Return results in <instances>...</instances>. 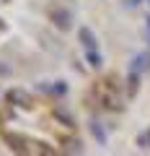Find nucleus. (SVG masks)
Here are the masks:
<instances>
[{
    "label": "nucleus",
    "mask_w": 150,
    "mask_h": 156,
    "mask_svg": "<svg viewBox=\"0 0 150 156\" xmlns=\"http://www.w3.org/2000/svg\"><path fill=\"white\" fill-rule=\"evenodd\" d=\"M137 143L142 146V148H150V130H145V133H140V138H137Z\"/></svg>",
    "instance_id": "9"
},
{
    "label": "nucleus",
    "mask_w": 150,
    "mask_h": 156,
    "mask_svg": "<svg viewBox=\"0 0 150 156\" xmlns=\"http://www.w3.org/2000/svg\"><path fill=\"white\" fill-rule=\"evenodd\" d=\"M0 135L16 154H60L75 138V122L57 104L16 89L0 101Z\"/></svg>",
    "instance_id": "1"
},
{
    "label": "nucleus",
    "mask_w": 150,
    "mask_h": 156,
    "mask_svg": "<svg viewBox=\"0 0 150 156\" xmlns=\"http://www.w3.org/2000/svg\"><path fill=\"white\" fill-rule=\"evenodd\" d=\"M49 16H52V21H55L62 31H65V29H70V21H72V18H70V11H65L62 5H55V8L49 11Z\"/></svg>",
    "instance_id": "3"
},
{
    "label": "nucleus",
    "mask_w": 150,
    "mask_h": 156,
    "mask_svg": "<svg viewBox=\"0 0 150 156\" xmlns=\"http://www.w3.org/2000/svg\"><path fill=\"white\" fill-rule=\"evenodd\" d=\"M148 26H150V16H148Z\"/></svg>",
    "instance_id": "11"
},
{
    "label": "nucleus",
    "mask_w": 150,
    "mask_h": 156,
    "mask_svg": "<svg viewBox=\"0 0 150 156\" xmlns=\"http://www.w3.org/2000/svg\"><path fill=\"white\" fill-rule=\"evenodd\" d=\"M91 130H93V135H96V140H98V143H106V133L98 128V122H93V128H91Z\"/></svg>",
    "instance_id": "7"
},
{
    "label": "nucleus",
    "mask_w": 150,
    "mask_h": 156,
    "mask_svg": "<svg viewBox=\"0 0 150 156\" xmlns=\"http://www.w3.org/2000/svg\"><path fill=\"white\" fill-rule=\"evenodd\" d=\"M150 68V55H137L135 57V65H132V70H148Z\"/></svg>",
    "instance_id": "5"
},
{
    "label": "nucleus",
    "mask_w": 150,
    "mask_h": 156,
    "mask_svg": "<svg viewBox=\"0 0 150 156\" xmlns=\"http://www.w3.org/2000/svg\"><path fill=\"white\" fill-rule=\"evenodd\" d=\"M88 62H91L93 68H98V65H101V55H98L96 50H88Z\"/></svg>",
    "instance_id": "8"
},
{
    "label": "nucleus",
    "mask_w": 150,
    "mask_h": 156,
    "mask_svg": "<svg viewBox=\"0 0 150 156\" xmlns=\"http://www.w3.org/2000/svg\"><path fill=\"white\" fill-rule=\"evenodd\" d=\"M0 76H8V68L5 65H0Z\"/></svg>",
    "instance_id": "10"
},
{
    "label": "nucleus",
    "mask_w": 150,
    "mask_h": 156,
    "mask_svg": "<svg viewBox=\"0 0 150 156\" xmlns=\"http://www.w3.org/2000/svg\"><path fill=\"white\" fill-rule=\"evenodd\" d=\"M96 96H98V101L106 107V109L117 112L122 109V94H119V81L117 78H104V81H98V86H96Z\"/></svg>",
    "instance_id": "2"
},
{
    "label": "nucleus",
    "mask_w": 150,
    "mask_h": 156,
    "mask_svg": "<svg viewBox=\"0 0 150 156\" xmlns=\"http://www.w3.org/2000/svg\"><path fill=\"white\" fill-rule=\"evenodd\" d=\"M78 37H80V42H83V47L85 50H96V37H93V31H91V29H80L78 31Z\"/></svg>",
    "instance_id": "4"
},
{
    "label": "nucleus",
    "mask_w": 150,
    "mask_h": 156,
    "mask_svg": "<svg viewBox=\"0 0 150 156\" xmlns=\"http://www.w3.org/2000/svg\"><path fill=\"white\" fill-rule=\"evenodd\" d=\"M137 81H140V73L132 70V73H129V94H135V91H137Z\"/></svg>",
    "instance_id": "6"
}]
</instances>
